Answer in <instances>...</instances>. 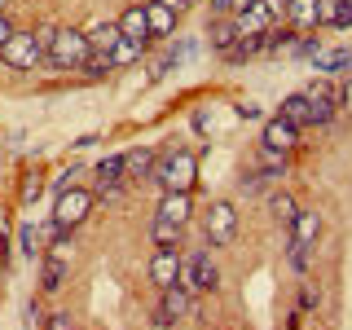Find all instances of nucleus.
<instances>
[{
  "instance_id": "1",
  "label": "nucleus",
  "mask_w": 352,
  "mask_h": 330,
  "mask_svg": "<svg viewBox=\"0 0 352 330\" xmlns=\"http://www.w3.org/2000/svg\"><path fill=\"white\" fill-rule=\"evenodd\" d=\"M154 181L163 185V194H190L194 181H198V159H194V150H168V154H159Z\"/></svg>"
},
{
  "instance_id": "2",
  "label": "nucleus",
  "mask_w": 352,
  "mask_h": 330,
  "mask_svg": "<svg viewBox=\"0 0 352 330\" xmlns=\"http://www.w3.org/2000/svg\"><path fill=\"white\" fill-rule=\"evenodd\" d=\"M88 53H93V44H88V31H75V27H58V36H53V49H49V62L53 71H80L88 62Z\"/></svg>"
},
{
  "instance_id": "3",
  "label": "nucleus",
  "mask_w": 352,
  "mask_h": 330,
  "mask_svg": "<svg viewBox=\"0 0 352 330\" xmlns=\"http://www.w3.org/2000/svg\"><path fill=\"white\" fill-rule=\"evenodd\" d=\"M181 286H190L194 295H203V291H216L220 286V269H216V260H212V251H203V247H194L190 256H181Z\"/></svg>"
},
{
  "instance_id": "4",
  "label": "nucleus",
  "mask_w": 352,
  "mask_h": 330,
  "mask_svg": "<svg viewBox=\"0 0 352 330\" xmlns=\"http://www.w3.org/2000/svg\"><path fill=\"white\" fill-rule=\"evenodd\" d=\"M181 317H194V291L190 286H168V291H159V308H154V330H172Z\"/></svg>"
},
{
  "instance_id": "5",
  "label": "nucleus",
  "mask_w": 352,
  "mask_h": 330,
  "mask_svg": "<svg viewBox=\"0 0 352 330\" xmlns=\"http://www.w3.org/2000/svg\"><path fill=\"white\" fill-rule=\"evenodd\" d=\"M0 62H5L9 71H36V66L44 62V49H40L36 31H14L9 44L0 49Z\"/></svg>"
},
{
  "instance_id": "6",
  "label": "nucleus",
  "mask_w": 352,
  "mask_h": 330,
  "mask_svg": "<svg viewBox=\"0 0 352 330\" xmlns=\"http://www.w3.org/2000/svg\"><path fill=\"white\" fill-rule=\"evenodd\" d=\"M203 234L207 247H229L238 238V207L234 203H212L203 212Z\"/></svg>"
},
{
  "instance_id": "7",
  "label": "nucleus",
  "mask_w": 352,
  "mask_h": 330,
  "mask_svg": "<svg viewBox=\"0 0 352 330\" xmlns=\"http://www.w3.org/2000/svg\"><path fill=\"white\" fill-rule=\"evenodd\" d=\"M93 203H97V194H88V190H62L58 194V207H53V220H58L62 229H75V225H84V216L93 212Z\"/></svg>"
},
{
  "instance_id": "8",
  "label": "nucleus",
  "mask_w": 352,
  "mask_h": 330,
  "mask_svg": "<svg viewBox=\"0 0 352 330\" xmlns=\"http://www.w3.org/2000/svg\"><path fill=\"white\" fill-rule=\"evenodd\" d=\"M304 97H308V106H313V128H330V119H335V110H339V88L330 80H313L304 88Z\"/></svg>"
},
{
  "instance_id": "9",
  "label": "nucleus",
  "mask_w": 352,
  "mask_h": 330,
  "mask_svg": "<svg viewBox=\"0 0 352 330\" xmlns=\"http://www.w3.org/2000/svg\"><path fill=\"white\" fill-rule=\"evenodd\" d=\"M181 251L176 247H154V260H150V282L159 286V291H168V286L181 282Z\"/></svg>"
},
{
  "instance_id": "10",
  "label": "nucleus",
  "mask_w": 352,
  "mask_h": 330,
  "mask_svg": "<svg viewBox=\"0 0 352 330\" xmlns=\"http://www.w3.org/2000/svg\"><path fill=\"white\" fill-rule=\"evenodd\" d=\"M260 146H273V150H286V154H291L295 146H300V128H295L291 119L273 115V119H264V137H260Z\"/></svg>"
},
{
  "instance_id": "11",
  "label": "nucleus",
  "mask_w": 352,
  "mask_h": 330,
  "mask_svg": "<svg viewBox=\"0 0 352 330\" xmlns=\"http://www.w3.org/2000/svg\"><path fill=\"white\" fill-rule=\"evenodd\" d=\"M154 168H159V150H150V146L124 154V176H128V181H150Z\"/></svg>"
},
{
  "instance_id": "12",
  "label": "nucleus",
  "mask_w": 352,
  "mask_h": 330,
  "mask_svg": "<svg viewBox=\"0 0 352 330\" xmlns=\"http://www.w3.org/2000/svg\"><path fill=\"white\" fill-rule=\"evenodd\" d=\"M115 22H119V31H124V40H146V44H150V18H146V5H128Z\"/></svg>"
},
{
  "instance_id": "13",
  "label": "nucleus",
  "mask_w": 352,
  "mask_h": 330,
  "mask_svg": "<svg viewBox=\"0 0 352 330\" xmlns=\"http://www.w3.org/2000/svg\"><path fill=\"white\" fill-rule=\"evenodd\" d=\"M291 238L295 242H304L308 251L317 247V238H322V216L313 212V207H300V216H295V225H291Z\"/></svg>"
},
{
  "instance_id": "14",
  "label": "nucleus",
  "mask_w": 352,
  "mask_h": 330,
  "mask_svg": "<svg viewBox=\"0 0 352 330\" xmlns=\"http://www.w3.org/2000/svg\"><path fill=\"white\" fill-rule=\"evenodd\" d=\"M190 212H194L190 194H163V198H159V212H154V216L172 220V225H190Z\"/></svg>"
},
{
  "instance_id": "15",
  "label": "nucleus",
  "mask_w": 352,
  "mask_h": 330,
  "mask_svg": "<svg viewBox=\"0 0 352 330\" xmlns=\"http://www.w3.org/2000/svg\"><path fill=\"white\" fill-rule=\"evenodd\" d=\"M238 36H242V27H238V18H234V14H229V18H212V27H207V40H212V49H216V53H225Z\"/></svg>"
},
{
  "instance_id": "16",
  "label": "nucleus",
  "mask_w": 352,
  "mask_h": 330,
  "mask_svg": "<svg viewBox=\"0 0 352 330\" xmlns=\"http://www.w3.org/2000/svg\"><path fill=\"white\" fill-rule=\"evenodd\" d=\"M146 18H150V36H172L176 31V14L163 0H146Z\"/></svg>"
},
{
  "instance_id": "17",
  "label": "nucleus",
  "mask_w": 352,
  "mask_h": 330,
  "mask_svg": "<svg viewBox=\"0 0 352 330\" xmlns=\"http://www.w3.org/2000/svg\"><path fill=\"white\" fill-rule=\"evenodd\" d=\"M282 119H291L295 128H313V106H308V97L304 93H291L282 102Z\"/></svg>"
},
{
  "instance_id": "18",
  "label": "nucleus",
  "mask_w": 352,
  "mask_h": 330,
  "mask_svg": "<svg viewBox=\"0 0 352 330\" xmlns=\"http://www.w3.org/2000/svg\"><path fill=\"white\" fill-rule=\"evenodd\" d=\"M291 44H295V27H286V22H273V27L260 36V49L264 53H286Z\"/></svg>"
},
{
  "instance_id": "19",
  "label": "nucleus",
  "mask_w": 352,
  "mask_h": 330,
  "mask_svg": "<svg viewBox=\"0 0 352 330\" xmlns=\"http://www.w3.org/2000/svg\"><path fill=\"white\" fill-rule=\"evenodd\" d=\"M93 176H97V190L102 185H128V176H124V154H110V159H102L93 168Z\"/></svg>"
},
{
  "instance_id": "20",
  "label": "nucleus",
  "mask_w": 352,
  "mask_h": 330,
  "mask_svg": "<svg viewBox=\"0 0 352 330\" xmlns=\"http://www.w3.org/2000/svg\"><path fill=\"white\" fill-rule=\"evenodd\" d=\"M124 40V31H119V22H97L93 31H88V44H93V53H110L115 44Z\"/></svg>"
},
{
  "instance_id": "21",
  "label": "nucleus",
  "mask_w": 352,
  "mask_h": 330,
  "mask_svg": "<svg viewBox=\"0 0 352 330\" xmlns=\"http://www.w3.org/2000/svg\"><path fill=\"white\" fill-rule=\"evenodd\" d=\"M181 238H185V225H172V220L154 216V225H150V242H154V247H181Z\"/></svg>"
},
{
  "instance_id": "22",
  "label": "nucleus",
  "mask_w": 352,
  "mask_h": 330,
  "mask_svg": "<svg viewBox=\"0 0 352 330\" xmlns=\"http://www.w3.org/2000/svg\"><path fill=\"white\" fill-rule=\"evenodd\" d=\"M286 22H291V27H300V31H317V0H291Z\"/></svg>"
},
{
  "instance_id": "23",
  "label": "nucleus",
  "mask_w": 352,
  "mask_h": 330,
  "mask_svg": "<svg viewBox=\"0 0 352 330\" xmlns=\"http://www.w3.org/2000/svg\"><path fill=\"white\" fill-rule=\"evenodd\" d=\"M141 53H146V40H119L115 49H110V66H115V71H124V66L141 62Z\"/></svg>"
},
{
  "instance_id": "24",
  "label": "nucleus",
  "mask_w": 352,
  "mask_h": 330,
  "mask_svg": "<svg viewBox=\"0 0 352 330\" xmlns=\"http://www.w3.org/2000/svg\"><path fill=\"white\" fill-rule=\"evenodd\" d=\"M317 71H326V75H339V71H352V53L348 49H330V53H317Z\"/></svg>"
},
{
  "instance_id": "25",
  "label": "nucleus",
  "mask_w": 352,
  "mask_h": 330,
  "mask_svg": "<svg viewBox=\"0 0 352 330\" xmlns=\"http://www.w3.org/2000/svg\"><path fill=\"white\" fill-rule=\"evenodd\" d=\"M256 168H260L264 176H282V172H286V150L260 146V154H256Z\"/></svg>"
},
{
  "instance_id": "26",
  "label": "nucleus",
  "mask_w": 352,
  "mask_h": 330,
  "mask_svg": "<svg viewBox=\"0 0 352 330\" xmlns=\"http://www.w3.org/2000/svg\"><path fill=\"white\" fill-rule=\"evenodd\" d=\"M256 53H264V49H260V36H238L225 53H220V58H229V62H247V58H256Z\"/></svg>"
},
{
  "instance_id": "27",
  "label": "nucleus",
  "mask_w": 352,
  "mask_h": 330,
  "mask_svg": "<svg viewBox=\"0 0 352 330\" xmlns=\"http://www.w3.org/2000/svg\"><path fill=\"white\" fill-rule=\"evenodd\" d=\"M269 212L278 216L286 229H291V225H295V216H300V207H295V198H291V194H273V198H269Z\"/></svg>"
},
{
  "instance_id": "28",
  "label": "nucleus",
  "mask_w": 352,
  "mask_h": 330,
  "mask_svg": "<svg viewBox=\"0 0 352 330\" xmlns=\"http://www.w3.org/2000/svg\"><path fill=\"white\" fill-rule=\"evenodd\" d=\"M80 71L88 75V80H106V75L115 71V66H110V53H88V62L80 66Z\"/></svg>"
},
{
  "instance_id": "29",
  "label": "nucleus",
  "mask_w": 352,
  "mask_h": 330,
  "mask_svg": "<svg viewBox=\"0 0 352 330\" xmlns=\"http://www.w3.org/2000/svg\"><path fill=\"white\" fill-rule=\"evenodd\" d=\"M18 247H22V256H31V260L40 256V234H36V225H22V229H18Z\"/></svg>"
},
{
  "instance_id": "30",
  "label": "nucleus",
  "mask_w": 352,
  "mask_h": 330,
  "mask_svg": "<svg viewBox=\"0 0 352 330\" xmlns=\"http://www.w3.org/2000/svg\"><path fill=\"white\" fill-rule=\"evenodd\" d=\"M286 260H291V269H295V273H304V269H308V247L291 238V242H286Z\"/></svg>"
},
{
  "instance_id": "31",
  "label": "nucleus",
  "mask_w": 352,
  "mask_h": 330,
  "mask_svg": "<svg viewBox=\"0 0 352 330\" xmlns=\"http://www.w3.org/2000/svg\"><path fill=\"white\" fill-rule=\"evenodd\" d=\"M286 53H295V58H317V53H322V44H317V36H304V40H295Z\"/></svg>"
},
{
  "instance_id": "32",
  "label": "nucleus",
  "mask_w": 352,
  "mask_h": 330,
  "mask_svg": "<svg viewBox=\"0 0 352 330\" xmlns=\"http://www.w3.org/2000/svg\"><path fill=\"white\" fill-rule=\"evenodd\" d=\"M330 27H352V0H335V14H330Z\"/></svg>"
},
{
  "instance_id": "33",
  "label": "nucleus",
  "mask_w": 352,
  "mask_h": 330,
  "mask_svg": "<svg viewBox=\"0 0 352 330\" xmlns=\"http://www.w3.org/2000/svg\"><path fill=\"white\" fill-rule=\"evenodd\" d=\"M264 181H269V176H264V172L256 168V172H247V176H242V181H238V190H242V194H256Z\"/></svg>"
},
{
  "instance_id": "34",
  "label": "nucleus",
  "mask_w": 352,
  "mask_h": 330,
  "mask_svg": "<svg viewBox=\"0 0 352 330\" xmlns=\"http://www.w3.org/2000/svg\"><path fill=\"white\" fill-rule=\"evenodd\" d=\"M322 304V291H317V286H304L300 291V313H308V308H317Z\"/></svg>"
},
{
  "instance_id": "35",
  "label": "nucleus",
  "mask_w": 352,
  "mask_h": 330,
  "mask_svg": "<svg viewBox=\"0 0 352 330\" xmlns=\"http://www.w3.org/2000/svg\"><path fill=\"white\" fill-rule=\"evenodd\" d=\"M44 330H71V313H44Z\"/></svg>"
},
{
  "instance_id": "36",
  "label": "nucleus",
  "mask_w": 352,
  "mask_h": 330,
  "mask_svg": "<svg viewBox=\"0 0 352 330\" xmlns=\"http://www.w3.org/2000/svg\"><path fill=\"white\" fill-rule=\"evenodd\" d=\"M260 5L269 9V18H273V22H282V18H286V9H291V0H260Z\"/></svg>"
},
{
  "instance_id": "37",
  "label": "nucleus",
  "mask_w": 352,
  "mask_h": 330,
  "mask_svg": "<svg viewBox=\"0 0 352 330\" xmlns=\"http://www.w3.org/2000/svg\"><path fill=\"white\" fill-rule=\"evenodd\" d=\"M330 14H335V0H317V27H330Z\"/></svg>"
},
{
  "instance_id": "38",
  "label": "nucleus",
  "mask_w": 352,
  "mask_h": 330,
  "mask_svg": "<svg viewBox=\"0 0 352 330\" xmlns=\"http://www.w3.org/2000/svg\"><path fill=\"white\" fill-rule=\"evenodd\" d=\"M212 14L216 18H229V14H234V0H212Z\"/></svg>"
},
{
  "instance_id": "39",
  "label": "nucleus",
  "mask_w": 352,
  "mask_h": 330,
  "mask_svg": "<svg viewBox=\"0 0 352 330\" xmlns=\"http://www.w3.org/2000/svg\"><path fill=\"white\" fill-rule=\"evenodd\" d=\"M238 115H242V119H260V115H264V110H260L256 102H242V106H238Z\"/></svg>"
},
{
  "instance_id": "40",
  "label": "nucleus",
  "mask_w": 352,
  "mask_h": 330,
  "mask_svg": "<svg viewBox=\"0 0 352 330\" xmlns=\"http://www.w3.org/2000/svg\"><path fill=\"white\" fill-rule=\"evenodd\" d=\"M9 36H14V22H9L5 14H0V49H5V44H9Z\"/></svg>"
},
{
  "instance_id": "41",
  "label": "nucleus",
  "mask_w": 352,
  "mask_h": 330,
  "mask_svg": "<svg viewBox=\"0 0 352 330\" xmlns=\"http://www.w3.org/2000/svg\"><path fill=\"white\" fill-rule=\"evenodd\" d=\"M339 106H344V110H348V115H352V80L344 84V93H339Z\"/></svg>"
},
{
  "instance_id": "42",
  "label": "nucleus",
  "mask_w": 352,
  "mask_h": 330,
  "mask_svg": "<svg viewBox=\"0 0 352 330\" xmlns=\"http://www.w3.org/2000/svg\"><path fill=\"white\" fill-rule=\"evenodd\" d=\"M194 128L207 132V128H212V115H207V110H198V115H194Z\"/></svg>"
},
{
  "instance_id": "43",
  "label": "nucleus",
  "mask_w": 352,
  "mask_h": 330,
  "mask_svg": "<svg viewBox=\"0 0 352 330\" xmlns=\"http://www.w3.org/2000/svg\"><path fill=\"white\" fill-rule=\"evenodd\" d=\"M27 317H31L36 326H44V308H40V304H27Z\"/></svg>"
},
{
  "instance_id": "44",
  "label": "nucleus",
  "mask_w": 352,
  "mask_h": 330,
  "mask_svg": "<svg viewBox=\"0 0 352 330\" xmlns=\"http://www.w3.org/2000/svg\"><path fill=\"white\" fill-rule=\"evenodd\" d=\"M163 5H168V9H172V14H185V9H190V5H194V0H163Z\"/></svg>"
},
{
  "instance_id": "45",
  "label": "nucleus",
  "mask_w": 352,
  "mask_h": 330,
  "mask_svg": "<svg viewBox=\"0 0 352 330\" xmlns=\"http://www.w3.org/2000/svg\"><path fill=\"white\" fill-rule=\"evenodd\" d=\"M251 5H260V0H234V14H247Z\"/></svg>"
},
{
  "instance_id": "46",
  "label": "nucleus",
  "mask_w": 352,
  "mask_h": 330,
  "mask_svg": "<svg viewBox=\"0 0 352 330\" xmlns=\"http://www.w3.org/2000/svg\"><path fill=\"white\" fill-rule=\"evenodd\" d=\"M5 5H9V0H0V14H5Z\"/></svg>"
}]
</instances>
